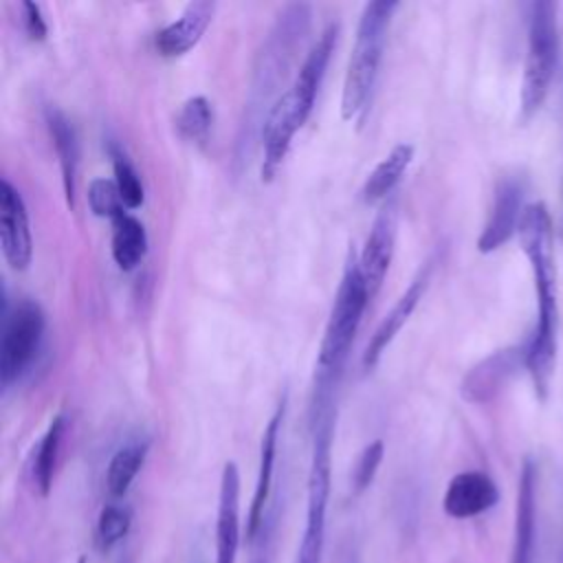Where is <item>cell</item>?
Instances as JSON below:
<instances>
[{
    "instance_id": "obj_20",
    "label": "cell",
    "mask_w": 563,
    "mask_h": 563,
    "mask_svg": "<svg viewBox=\"0 0 563 563\" xmlns=\"http://www.w3.org/2000/svg\"><path fill=\"white\" fill-rule=\"evenodd\" d=\"M413 158V145L411 143H398L391 147V152L369 172V176L363 183L361 198L367 205H374L378 200H387L398 180L405 176L409 163Z\"/></svg>"
},
{
    "instance_id": "obj_3",
    "label": "cell",
    "mask_w": 563,
    "mask_h": 563,
    "mask_svg": "<svg viewBox=\"0 0 563 563\" xmlns=\"http://www.w3.org/2000/svg\"><path fill=\"white\" fill-rule=\"evenodd\" d=\"M396 9V0H372L361 11L341 90V117L345 121H363L369 108L378 79L383 48L387 42V31Z\"/></svg>"
},
{
    "instance_id": "obj_23",
    "label": "cell",
    "mask_w": 563,
    "mask_h": 563,
    "mask_svg": "<svg viewBox=\"0 0 563 563\" xmlns=\"http://www.w3.org/2000/svg\"><path fill=\"white\" fill-rule=\"evenodd\" d=\"M64 429H66V418H64V413H57L51 420V424H48L46 433L42 435V440L37 444V451L33 455V468H31L33 471V482H35V488L42 497H46L51 493V486H53V473H55Z\"/></svg>"
},
{
    "instance_id": "obj_9",
    "label": "cell",
    "mask_w": 563,
    "mask_h": 563,
    "mask_svg": "<svg viewBox=\"0 0 563 563\" xmlns=\"http://www.w3.org/2000/svg\"><path fill=\"white\" fill-rule=\"evenodd\" d=\"M0 246L11 268H29L33 255L29 211L24 198L9 178L0 180Z\"/></svg>"
},
{
    "instance_id": "obj_24",
    "label": "cell",
    "mask_w": 563,
    "mask_h": 563,
    "mask_svg": "<svg viewBox=\"0 0 563 563\" xmlns=\"http://www.w3.org/2000/svg\"><path fill=\"white\" fill-rule=\"evenodd\" d=\"M213 125V108L207 97L194 95L189 97L178 114H176V130L183 139L191 143H207Z\"/></svg>"
},
{
    "instance_id": "obj_1",
    "label": "cell",
    "mask_w": 563,
    "mask_h": 563,
    "mask_svg": "<svg viewBox=\"0 0 563 563\" xmlns=\"http://www.w3.org/2000/svg\"><path fill=\"white\" fill-rule=\"evenodd\" d=\"M519 244L530 262L537 292V323L526 339V372L539 400L548 398L556 361L559 290L554 262V224L548 207L537 200L526 205L519 222Z\"/></svg>"
},
{
    "instance_id": "obj_5",
    "label": "cell",
    "mask_w": 563,
    "mask_h": 563,
    "mask_svg": "<svg viewBox=\"0 0 563 563\" xmlns=\"http://www.w3.org/2000/svg\"><path fill=\"white\" fill-rule=\"evenodd\" d=\"M312 424V453L306 488V526L297 548L295 563H321L325 543V517L330 499L332 473V438H334V409L310 420Z\"/></svg>"
},
{
    "instance_id": "obj_29",
    "label": "cell",
    "mask_w": 563,
    "mask_h": 563,
    "mask_svg": "<svg viewBox=\"0 0 563 563\" xmlns=\"http://www.w3.org/2000/svg\"><path fill=\"white\" fill-rule=\"evenodd\" d=\"M383 453H385V446H383V440H372L356 457V464H354V471H352V490L354 495H361L369 488V484L374 482L376 477V471L383 462Z\"/></svg>"
},
{
    "instance_id": "obj_8",
    "label": "cell",
    "mask_w": 563,
    "mask_h": 563,
    "mask_svg": "<svg viewBox=\"0 0 563 563\" xmlns=\"http://www.w3.org/2000/svg\"><path fill=\"white\" fill-rule=\"evenodd\" d=\"M526 180L519 174H506L495 183L493 205L477 238L479 253H493L504 246L517 231L523 216Z\"/></svg>"
},
{
    "instance_id": "obj_21",
    "label": "cell",
    "mask_w": 563,
    "mask_h": 563,
    "mask_svg": "<svg viewBox=\"0 0 563 563\" xmlns=\"http://www.w3.org/2000/svg\"><path fill=\"white\" fill-rule=\"evenodd\" d=\"M112 224V260L121 271H132L147 253V233L139 218L121 211L110 220Z\"/></svg>"
},
{
    "instance_id": "obj_26",
    "label": "cell",
    "mask_w": 563,
    "mask_h": 563,
    "mask_svg": "<svg viewBox=\"0 0 563 563\" xmlns=\"http://www.w3.org/2000/svg\"><path fill=\"white\" fill-rule=\"evenodd\" d=\"M279 521H282V501H279V497H275V499H271L255 537L249 541V550H251L249 563H273L275 561Z\"/></svg>"
},
{
    "instance_id": "obj_15",
    "label": "cell",
    "mask_w": 563,
    "mask_h": 563,
    "mask_svg": "<svg viewBox=\"0 0 563 563\" xmlns=\"http://www.w3.org/2000/svg\"><path fill=\"white\" fill-rule=\"evenodd\" d=\"M499 501V488L484 471H462L451 477L442 508L453 519H471Z\"/></svg>"
},
{
    "instance_id": "obj_6",
    "label": "cell",
    "mask_w": 563,
    "mask_h": 563,
    "mask_svg": "<svg viewBox=\"0 0 563 563\" xmlns=\"http://www.w3.org/2000/svg\"><path fill=\"white\" fill-rule=\"evenodd\" d=\"M46 328L44 310L33 299H20L9 308L2 292V339H0V385L9 389L31 367Z\"/></svg>"
},
{
    "instance_id": "obj_7",
    "label": "cell",
    "mask_w": 563,
    "mask_h": 563,
    "mask_svg": "<svg viewBox=\"0 0 563 563\" xmlns=\"http://www.w3.org/2000/svg\"><path fill=\"white\" fill-rule=\"evenodd\" d=\"M526 369V341L490 352L475 363L460 383V394L466 402L486 405L495 400L519 369Z\"/></svg>"
},
{
    "instance_id": "obj_4",
    "label": "cell",
    "mask_w": 563,
    "mask_h": 563,
    "mask_svg": "<svg viewBox=\"0 0 563 563\" xmlns=\"http://www.w3.org/2000/svg\"><path fill=\"white\" fill-rule=\"evenodd\" d=\"M556 7L548 0L526 4V59L521 79V121H530L550 95L559 64Z\"/></svg>"
},
{
    "instance_id": "obj_14",
    "label": "cell",
    "mask_w": 563,
    "mask_h": 563,
    "mask_svg": "<svg viewBox=\"0 0 563 563\" xmlns=\"http://www.w3.org/2000/svg\"><path fill=\"white\" fill-rule=\"evenodd\" d=\"M240 548V471L227 462L220 475L216 515V563H235Z\"/></svg>"
},
{
    "instance_id": "obj_25",
    "label": "cell",
    "mask_w": 563,
    "mask_h": 563,
    "mask_svg": "<svg viewBox=\"0 0 563 563\" xmlns=\"http://www.w3.org/2000/svg\"><path fill=\"white\" fill-rule=\"evenodd\" d=\"M132 526V510L119 501H110L101 508L99 519H97V530H95V541L101 552L112 550L128 532Z\"/></svg>"
},
{
    "instance_id": "obj_27",
    "label": "cell",
    "mask_w": 563,
    "mask_h": 563,
    "mask_svg": "<svg viewBox=\"0 0 563 563\" xmlns=\"http://www.w3.org/2000/svg\"><path fill=\"white\" fill-rule=\"evenodd\" d=\"M110 158H112L114 183H117V189L121 194L123 207L125 209H139L145 200V191H143V183H141L139 172L134 169V165L130 163V158L125 156V152L117 143H110Z\"/></svg>"
},
{
    "instance_id": "obj_30",
    "label": "cell",
    "mask_w": 563,
    "mask_h": 563,
    "mask_svg": "<svg viewBox=\"0 0 563 563\" xmlns=\"http://www.w3.org/2000/svg\"><path fill=\"white\" fill-rule=\"evenodd\" d=\"M22 11H24V26H26L29 37L31 40H44L48 29H46V22H44L40 4L31 2V0H24L22 2Z\"/></svg>"
},
{
    "instance_id": "obj_18",
    "label": "cell",
    "mask_w": 563,
    "mask_h": 563,
    "mask_svg": "<svg viewBox=\"0 0 563 563\" xmlns=\"http://www.w3.org/2000/svg\"><path fill=\"white\" fill-rule=\"evenodd\" d=\"M284 420V400L277 405L273 411L271 420L264 427L262 442H260V466H257V479H255V490L246 517V543L255 537L266 508L271 504V486H273V471H275V455H277V440H279V429Z\"/></svg>"
},
{
    "instance_id": "obj_22",
    "label": "cell",
    "mask_w": 563,
    "mask_h": 563,
    "mask_svg": "<svg viewBox=\"0 0 563 563\" xmlns=\"http://www.w3.org/2000/svg\"><path fill=\"white\" fill-rule=\"evenodd\" d=\"M147 451H150V440L145 438L130 440L114 451L106 468V490L112 499H121L130 490L134 477L139 475L147 457Z\"/></svg>"
},
{
    "instance_id": "obj_32",
    "label": "cell",
    "mask_w": 563,
    "mask_h": 563,
    "mask_svg": "<svg viewBox=\"0 0 563 563\" xmlns=\"http://www.w3.org/2000/svg\"><path fill=\"white\" fill-rule=\"evenodd\" d=\"M79 563H86V561H84V559H79Z\"/></svg>"
},
{
    "instance_id": "obj_16",
    "label": "cell",
    "mask_w": 563,
    "mask_h": 563,
    "mask_svg": "<svg viewBox=\"0 0 563 563\" xmlns=\"http://www.w3.org/2000/svg\"><path fill=\"white\" fill-rule=\"evenodd\" d=\"M537 545V464L526 457L519 473L517 508H515V539L510 563H534Z\"/></svg>"
},
{
    "instance_id": "obj_13",
    "label": "cell",
    "mask_w": 563,
    "mask_h": 563,
    "mask_svg": "<svg viewBox=\"0 0 563 563\" xmlns=\"http://www.w3.org/2000/svg\"><path fill=\"white\" fill-rule=\"evenodd\" d=\"M301 119L290 101V97L284 92L279 95L266 110L264 125H262V147H264V161H262V180H273L277 169L282 167L295 132L301 128Z\"/></svg>"
},
{
    "instance_id": "obj_19",
    "label": "cell",
    "mask_w": 563,
    "mask_h": 563,
    "mask_svg": "<svg viewBox=\"0 0 563 563\" xmlns=\"http://www.w3.org/2000/svg\"><path fill=\"white\" fill-rule=\"evenodd\" d=\"M46 128L53 139L57 161H59V172H62V187H64V198L68 209H75V198H77V169H79V141L75 125L70 119L57 108L48 106L46 112Z\"/></svg>"
},
{
    "instance_id": "obj_31",
    "label": "cell",
    "mask_w": 563,
    "mask_h": 563,
    "mask_svg": "<svg viewBox=\"0 0 563 563\" xmlns=\"http://www.w3.org/2000/svg\"><path fill=\"white\" fill-rule=\"evenodd\" d=\"M341 563H358V556H356V554L350 550V552H345V554H343Z\"/></svg>"
},
{
    "instance_id": "obj_28",
    "label": "cell",
    "mask_w": 563,
    "mask_h": 563,
    "mask_svg": "<svg viewBox=\"0 0 563 563\" xmlns=\"http://www.w3.org/2000/svg\"><path fill=\"white\" fill-rule=\"evenodd\" d=\"M88 207L95 216L99 218H114L123 211V200L121 194L117 189V183L110 178H95L88 185V194H86Z\"/></svg>"
},
{
    "instance_id": "obj_11",
    "label": "cell",
    "mask_w": 563,
    "mask_h": 563,
    "mask_svg": "<svg viewBox=\"0 0 563 563\" xmlns=\"http://www.w3.org/2000/svg\"><path fill=\"white\" fill-rule=\"evenodd\" d=\"M336 37H339V22L325 24L321 35L312 44V48L306 53L290 88L286 90L295 110H297V114H299V119H301V123H306V119L312 112L319 86H321L325 68H328V62H330V57L334 53V46H336Z\"/></svg>"
},
{
    "instance_id": "obj_17",
    "label": "cell",
    "mask_w": 563,
    "mask_h": 563,
    "mask_svg": "<svg viewBox=\"0 0 563 563\" xmlns=\"http://www.w3.org/2000/svg\"><path fill=\"white\" fill-rule=\"evenodd\" d=\"M213 13H216V2L211 0L189 2L176 20H172L167 26H163L156 33L154 37L156 51L165 57L185 55L200 42L202 33L213 20Z\"/></svg>"
},
{
    "instance_id": "obj_2",
    "label": "cell",
    "mask_w": 563,
    "mask_h": 563,
    "mask_svg": "<svg viewBox=\"0 0 563 563\" xmlns=\"http://www.w3.org/2000/svg\"><path fill=\"white\" fill-rule=\"evenodd\" d=\"M369 295L358 268V257L354 253L347 255L332 310L323 330V339L319 345L317 363H314V383H312V405L310 420L319 418L325 411H332V400L336 385L341 380L345 361L350 356L352 341L361 325L363 312L369 303Z\"/></svg>"
},
{
    "instance_id": "obj_33",
    "label": "cell",
    "mask_w": 563,
    "mask_h": 563,
    "mask_svg": "<svg viewBox=\"0 0 563 563\" xmlns=\"http://www.w3.org/2000/svg\"><path fill=\"white\" fill-rule=\"evenodd\" d=\"M561 563H563V552H561Z\"/></svg>"
},
{
    "instance_id": "obj_12",
    "label": "cell",
    "mask_w": 563,
    "mask_h": 563,
    "mask_svg": "<svg viewBox=\"0 0 563 563\" xmlns=\"http://www.w3.org/2000/svg\"><path fill=\"white\" fill-rule=\"evenodd\" d=\"M431 260L424 262V266L418 271V275L409 282V286L405 288V292L396 299V303L391 306V310L380 319V323L376 325L374 334L369 336L367 345H365V352L361 356V365L363 369H372L383 352L387 350V345L396 339V334L400 332V328L409 321L411 312L416 310L418 301L422 299L427 286H429V279H431Z\"/></svg>"
},
{
    "instance_id": "obj_10",
    "label": "cell",
    "mask_w": 563,
    "mask_h": 563,
    "mask_svg": "<svg viewBox=\"0 0 563 563\" xmlns=\"http://www.w3.org/2000/svg\"><path fill=\"white\" fill-rule=\"evenodd\" d=\"M394 240H396V202L387 198L376 213L372 229L365 238V244L358 253V268L367 288L369 299L378 292L387 268L394 255Z\"/></svg>"
}]
</instances>
